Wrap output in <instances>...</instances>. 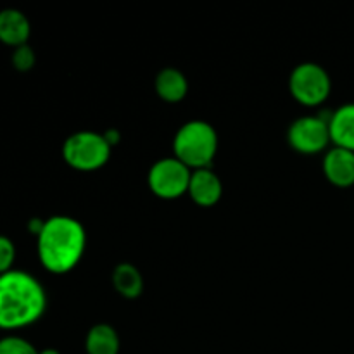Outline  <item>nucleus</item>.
<instances>
[{
	"instance_id": "1",
	"label": "nucleus",
	"mask_w": 354,
	"mask_h": 354,
	"mask_svg": "<svg viewBox=\"0 0 354 354\" xmlns=\"http://www.w3.org/2000/svg\"><path fill=\"white\" fill-rule=\"evenodd\" d=\"M47 308L44 286L21 270L0 275V328L17 330L35 324Z\"/></svg>"
},
{
	"instance_id": "2",
	"label": "nucleus",
	"mask_w": 354,
	"mask_h": 354,
	"mask_svg": "<svg viewBox=\"0 0 354 354\" xmlns=\"http://www.w3.org/2000/svg\"><path fill=\"white\" fill-rule=\"evenodd\" d=\"M38 241V258L50 273H68L82 261L86 245L83 225L71 216H52L44 221Z\"/></svg>"
},
{
	"instance_id": "3",
	"label": "nucleus",
	"mask_w": 354,
	"mask_h": 354,
	"mask_svg": "<svg viewBox=\"0 0 354 354\" xmlns=\"http://www.w3.org/2000/svg\"><path fill=\"white\" fill-rule=\"evenodd\" d=\"M216 152L218 133L206 121H189L173 138V154L190 169L209 168Z\"/></svg>"
},
{
	"instance_id": "4",
	"label": "nucleus",
	"mask_w": 354,
	"mask_h": 354,
	"mask_svg": "<svg viewBox=\"0 0 354 354\" xmlns=\"http://www.w3.org/2000/svg\"><path fill=\"white\" fill-rule=\"evenodd\" d=\"M111 145L106 137L95 131H76L66 138L62 145V158L66 165L76 171H95L107 165L111 158Z\"/></svg>"
},
{
	"instance_id": "5",
	"label": "nucleus",
	"mask_w": 354,
	"mask_h": 354,
	"mask_svg": "<svg viewBox=\"0 0 354 354\" xmlns=\"http://www.w3.org/2000/svg\"><path fill=\"white\" fill-rule=\"evenodd\" d=\"M289 88L297 102L306 107H317L330 95L332 80L327 69L317 62H303L290 73Z\"/></svg>"
},
{
	"instance_id": "6",
	"label": "nucleus",
	"mask_w": 354,
	"mask_h": 354,
	"mask_svg": "<svg viewBox=\"0 0 354 354\" xmlns=\"http://www.w3.org/2000/svg\"><path fill=\"white\" fill-rule=\"evenodd\" d=\"M190 176H192V169L187 168L182 161L173 156V158L159 159L158 162H154L147 180L154 196H158L159 199L173 201L189 192Z\"/></svg>"
},
{
	"instance_id": "7",
	"label": "nucleus",
	"mask_w": 354,
	"mask_h": 354,
	"mask_svg": "<svg viewBox=\"0 0 354 354\" xmlns=\"http://www.w3.org/2000/svg\"><path fill=\"white\" fill-rule=\"evenodd\" d=\"M290 147L299 154L313 156L327 151L330 144V128L328 118L303 116L294 121L287 133Z\"/></svg>"
},
{
	"instance_id": "8",
	"label": "nucleus",
	"mask_w": 354,
	"mask_h": 354,
	"mask_svg": "<svg viewBox=\"0 0 354 354\" xmlns=\"http://www.w3.org/2000/svg\"><path fill=\"white\" fill-rule=\"evenodd\" d=\"M324 175L337 189L354 185V152L341 147H332L325 152Z\"/></svg>"
},
{
	"instance_id": "9",
	"label": "nucleus",
	"mask_w": 354,
	"mask_h": 354,
	"mask_svg": "<svg viewBox=\"0 0 354 354\" xmlns=\"http://www.w3.org/2000/svg\"><path fill=\"white\" fill-rule=\"evenodd\" d=\"M190 199L203 207H211L221 199L223 194V183H221L220 176L209 168L194 169L192 176H190L189 192Z\"/></svg>"
},
{
	"instance_id": "10",
	"label": "nucleus",
	"mask_w": 354,
	"mask_h": 354,
	"mask_svg": "<svg viewBox=\"0 0 354 354\" xmlns=\"http://www.w3.org/2000/svg\"><path fill=\"white\" fill-rule=\"evenodd\" d=\"M30 33V21L21 10H0V41L2 44L17 48L21 45H26Z\"/></svg>"
},
{
	"instance_id": "11",
	"label": "nucleus",
	"mask_w": 354,
	"mask_h": 354,
	"mask_svg": "<svg viewBox=\"0 0 354 354\" xmlns=\"http://www.w3.org/2000/svg\"><path fill=\"white\" fill-rule=\"evenodd\" d=\"M328 128L334 147L354 152V102L335 109L328 116Z\"/></svg>"
},
{
	"instance_id": "12",
	"label": "nucleus",
	"mask_w": 354,
	"mask_h": 354,
	"mask_svg": "<svg viewBox=\"0 0 354 354\" xmlns=\"http://www.w3.org/2000/svg\"><path fill=\"white\" fill-rule=\"evenodd\" d=\"M156 93L165 102L176 104L182 102L189 93V82L187 76L176 68H165L156 76Z\"/></svg>"
},
{
	"instance_id": "13",
	"label": "nucleus",
	"mask_w": 354,
	"mask_h": 354,
	"mask_svg": "<svg viewBox=\"0 0 354 354\" xmlns=\"http://www.w3.org/2000/svg\"><path fill=\"white\" fill-rule=\"evenodd\" d=\"M113 286L120 296L137 299L144 292V279L137 266L131 263H120L113 272Z\"/></svg>"
},
{
	"instance_id": "14",
	"label": "nucleus",
	"mask_w": 354,
	"mask_h": 354,
	"mask_svg": "<svg viewBox=\"0 0 354 354\" xmlns=\"http://www.w3.org/2000/svg\"><path fill=\"white\" fill-rule=\"evenodd\" d=\"M85 349L86 354H118L120 335L111 325L97 324L86 334Z\"/></svg>"
},
{
	"instance_id": "15",
	"label": "nucleus",
	"mask_w": 354,
	"mask_h": 354,
	"mask_svg": "<svg viewBox=\"0 0 354 354\" xmlns=\"http://www.w3.org/2000/svg\"><path fill=\"white\" fill-rule=\"evenodd\" d=\"M31 342L26 339L17 337V335H7V337L0 339V354H38Z\"/></svg>"
},
{
	"instance_id": "16",
	"label": "nucleus",
	"mask_w": 354,
	"mask_h": 354,
	"mask_svg": "<svg viewBox=\"0 0 354 354\" xmlns=\"http://www.w3.org/2000/svg\"><path fill=\"white\" fill-rule=\"evenodd\" d=\"M35 61H37V57H35L33 48H31L28 44L21 45V47H17L16 50H14L12 66L17 69V71L21 73L30 71V69L35 66Z\"/></svg>"
},
{
	"instance_id": "17",
	"label": "nucleus",
	"mask_w": 354,
	"mask_h": 354,
	"mask_svg": "<svg viewBox=\"0 0 354 354\" xmlns=\"http://www.w3.org/2000/svg\"><path fill=\"white\" fill-rule=\"evenodd\" d=\"M16 259V248L6 235H0V275L10 272Z\"/></svg>"
},
{
	"instance_id": "18",
	"label": "nucleus",
	"mask_w": 354,
	"mask_h": 354,
	"mask_svg": "<svg viewBox=\"0 0 354 354\" xmlns=\"http://www.w3.org/2000/svg\"><path fill=\"white\" fill-rule=\"evenodd\" d=\"M38 354H61V353H59L57 349H54V348H47V349H41V351Z\"/></svg>"
}]
</instances>
